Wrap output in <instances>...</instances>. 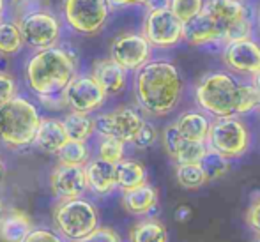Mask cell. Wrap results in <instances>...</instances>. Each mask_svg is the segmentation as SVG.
<instances>
[{"mask_svg": "<svg viewBox=\"0 0 260 242\" xmlns=\"http://www.w3.org/2000/svg\"><path fill=\"white\" fill-rule=\"evenodd\" d=\"M193 97L204 113L211 119L219 117H244L257 112L260 96L250 80L234 76L225 69L207 71L197 80Z\"/></svg>", "mask_w": 260, "mask_h": 242, "instance_id": "cell-3", "label": "cell"}, {"mask_svg": "<svg viewBox=\"0 0 260 242\" xmlns=\"http://www.w3.org/2000/svg\"><path fill=\"white\" fill-rule=\"evenodd\" d=\"M6 175H7V166H6V163H4L2 157H0V186H2L4 181H6Z\"/></svg>", "mask_w": 260, "mask_h": 242, "instance_id": "cell-44", "label": "cell"}, {"mask_svg": "<svg viewBox=\"0 0 260 242\" xmlns=\"http://www.w3.org/2000/svg\"><path fill=\"white\" fill-rule=\"evenodd\" d=\"M170 0H149V4L145 6V9H156V7H168Z\"/></svg>", "mask_w": 260, "mask_h": 242, "instance_id": "cell-42", "label": "cell"}, {"mask_svg": "<svg viewBox=\"0 0 260 242\" xmlns=\"http://www.w3.org/2000/svg\"><path fill=\"white\" fill-rule=\"evenodd\" d=\"M108 57L133 75L154 57V50L140 30H126L112 39Z\"/></svg>", "mask_w": 260, "mask_h": 242, "instance_id": "cell-13", "label": "cell"}, {"mask_svg": "<svg viewBox=\"0 0 260 242\" xmlns=\"http://www.w3.org/2000/svg\"><path fill=\"white\" fill-rule=\"evenodd\" d=\"M14 20L20 27L25 48H28L30 51L60 45L64 23H62L60 16L50 9L48 6L30 9L27 13L20 14L18 18H14Z\"/></svg>", "mask_w": 260, "mask_h": 242, "instance_id": "cell-8", "label": "cell"}, {"mask_svg": "<svg viewBox=\"0 0 260 242\" xmlns=\"http://www.w3.org/2000/svg\"><path fill=\"white\" fill-rule=\"evenodd\" d=\"M204 4H206V0H170L168 7H170L172 13H174L182 23H188L197 14L202 13Z\"/></svg>", "mask_w": 260, "mask_h": 242, "instance_id": "cell-30", "label": "cell"}, {"mask_svg": "<svg viewBox=\"0 0 260 242\" xmlns=\"http://www.w3.org/2000/svg\"><path fill=\"white\" fill-rule=\"evenodd\" d=\"M140 32L154 51H170L184 43V23L170 7L145 9Z\"/></svg>", "mask_w": 260, "mask_h": 242, "instance_id": "cell-10", "label": "cell"}, {"mask_svg": "<svg viewBox=\"0 0 260 242\" xmlns=\"http://www.w3.org/2000/svg\"><path fill=\"white\" fill-rule=\"evenodd\" d=\"M115 179H117V189L122 193L149 182V174H147V168L140 161L131 159V157H124L119 163H115Z\"/></svg>", "mask_w": 260, "mask_h": 242, "instance_id": "cell-22", "label": "cell"}, {"mask_svg": "<svg viewBox=\"0 0 260 242\" xmlns=\"http://www.w3.org/2000/svg\"><path fill=\"white\" fill-rule=\"evenodd\" d=\"M50 191L57 200H69V198L85 196L87 179L83 166H69V164L57 163L50 174Z\"/></svg>", "mask_w": 260, "mask_h": 242, "instance_id": "cell-15", "label": "cell"}, {"mask_svg": "<svg viewBox=\"0 0 260 242\" xmlns=\"http://www.w3.org/2000/svg\"><path fill=\"white\" fill-rule=\"evenodd\" d=\"M98 145H96V157L106 161V163H119L120 159L126 157V144L117 138L110 136H98Z\"/></svg>", "mask_w": 260, "mask_h": 242, "instance_id": "cell-28", "label": "cell"}, {"mask_svg": "<svg viewBox=\"0 0 260 242\" xmlns=\"http://www.w3.org/2000/svg\"><path fill=\"white\" fill-rule=\"evenodd\" d=\"M189 218H191V209H189L188 205H181V207H177V211H175V219H177L179 223L189 221Z\"/></svg>", "mask_w": 260, "mask_h": 242, "instance_id": "cell-40", "label": "cell"}, {"mask_svg": "<svg viewBox=\"0 0 260 242\" xmlns=\"http://www.w3.org/2000/svg\"><path fill=\"white\" fill-rule=\"evenodd\" d=\"M6 9H7V0H0V18L6 16Z\"/></svg>", "mask_w": 260, "mask_h": 242, "instance_id": "cell-45", "label": "cell"}, {"mask_svg": "<svg viewBox=\"0 0 260 242\" xmlns=\"http://www.w3.org/2000/svg\"><path fill=\"white\" fill-rule=\"evenodd\" d=\"M223 69L234 76L250 80L260 71V39L257 36L239 41H230L219 50Z\"/></svg>", "mask_w": 260, "mask_h": 242, "instance_id": "cell-14", "label": "cell"}, {"mask_svg": "<svg viewBox=\"0 0 260 242\" xmlns=\"http://www.w3.org/2000/svg\"><path fill=\"white\" fill-rule=\"evenodd\" d=\"M246 226L260 239V193H253L250 198V205L244 214Z\"/></svg>", "mask_w": 260, "mask_h": 242, "instance_id": "cell-34", "label": "cell"}, {"mask_svg": "<svg viewBox=\"0 0 260 242\" xmlns=\"http://www.w3.org/2000/svg\"><path fill=\"white\" fill-rule=\"evenodd\" d=\"M76 242H122V237H120L119 232L113 230L112 226L98 225L89 235H85L83 239H80Z\"/></svg>", "mask_w": 260, "mask_h": 242, "instance_id": "cell-35", "label": "cell"}, {"mask_svg": "<svg viewBox=\"0 0 260 242\" xmlns=\"http://www.w3.org/2000/svg\"><path fill=\"white\" fill-rule=\"evenodd\" d=\"M175 181L182 189L197 191L207 184L209 179L202 163H181L175 164Z\"/></svg>", "mask_w": 260, "mask_h": 242, "instance_id": "cell-26", "label": "cell"}, {"mask_svg": "<svg viewBox=\"0 0 260 242\" xmlns=\"http://www.w3.org/2000/svg\"><path fill=\"white\" fill-rule=\"evenodd\" d=\"M57 163L69 164V166H85L92 157V150L89 147V142L68 140L55 154Z\"/></svg>", "mask_w": 260, "mask_h": 242, "instance_id": "cell-27", "label": "cell"}, {"mask_svg": "<svg viewBox=\"0 0 260 242\" xmlns=\"http://www.w3.org/2000/svg\"><path fill=\"white\" fill-rule=\"evenodd\" d=\"M68 140L69 138L68 133H66L64 124H62V119H57V117H41V122H39L32 147H36V149L45 154L55 156L58 152V149Z\"/></svg>", "mask_w": 260, "mask_h": 242, "instance_id": "cell-19", "label": "cell"}, {"mask_svg": "<svg viewBox=\"0 0 260 242\" xmlns=\"http://www.w3.org/2000/svg\"><path fill=\"white\" fill-rule=\"evenodd\" d=\"M157 138H159L157 127L151 122V120L145 119V122L142 124L140 131L137 133V136H135V140L131 145L138 150H145V149H151V147L157 142Z\"/></svg>", "mask_w": 260, "mask_h": 242, "instance_id": "cell-33", "label": "cell"}, {"mask_svg": "<svg viewBox=\"0 0 260 242\" xmlns=\"http://www.w3.org/2000/svg\"><path fill=\"white\" fill-rule=\"evenodd\" d=\"M80 71V60L73 50L62 45L32 51L23 64V80L30 94L45 106L62 110V94Z\"/></svg>", "mask_w": 260, "mask_h": 242, "instance_id": "cell-2", "label": "cell"}, {"mask_svg": "<svg viewBox=\"0 0 260 242\" xmlns=\"http://www.w3.org/2000/svg\"><path fill=\"white\" fill-rule=\"evenodd\" d=\"M157 201H159V193L149 182L138 186V188L122 191V198H120V203H122L124 211L127 214L135 216V218L151 216L156 211Z\"/></svg>", "mask_w": 260, "mask_h": 242, "instance_id": "cell-18", "label": "cell"}, {"mask_svg": "<svg viewBox=\"0 0 260 242\" xmlns=\"http://www.w3.org/2000/svg\"><path fill=\"white\" fill-rule=\"evenodd\" d=\"M41 117L38 105L21 94L0 105V145L7 150L32 147Z\"/></svg>", "mask_w": 260, "mask_h": 242, "instance_id": "cell-4", "label": "cell"}, {"mask_svg": "<svg viewBox=\"0 0 260 242\" xmlns=\"http://www.w3.org/2000/svg\"><path fill=\"white\" fill-rule=\"evenodd\" d=\"M161 144H163V149H165V152L168 154V157L174 161L175 156H177V152L181 150L182 144H184V138L179 134L177 127L174 126V122L168 124V126L161 131Z\"/></svg>", "mask_w": 260, "mask_h": 242, "instance_id": "cell-32", "label": "cell"}, {"mask_svg": "<svg viewBox=\"0 0 260 242\" xmlns=\"http://www.w3.org/2000/svg\"><path fill=\"white\" fill-rule=\"evenodd\" d=\"M7 211V207H6V201L2 200V198H0V218H2V214L4 212Z\"/></svg>", "mask_w": 260, "mask_h": 242, "instance_id": "cell-46", "label": "cell"}, {"mask_svg": "<svg viewBox=\"0 0 260 242\" xmlns=\"http://www.w3.org/2000/svg\"><path fill=\"white\" fill-rule=\"evenodd\" d=\"M90 75L96 78V82L100 83L101 89L105 90L108 97L120 96L129 87L131 73H127L124 67H120L110 57L94 60L92 67H90Z\"/></svg>", "mask_w": 260, "mask_h": 242, "instance_id": "cell-16", "label": "cell"}, {"mask_svg": "<svg viewBox=\"0 0 260 242\" xmlns=\"http://www.w3.org/2000/svg\"><path fill=\"white\" fill-rule=\"evenodd\" d=\"M145 122V115L138 108L129 105H120L110 112H101L94 115L98 136H110L131 145Z\"/></svg>", "mask_w": 260, "mask_h": 242, "instance_id": "cell-11", "label": "cell"}, {"mask_svg": "<svg viewBox=\"0 0 260 242\" xmlns=\"http://www.w3.org/2000/svg\"><path fill=\"white\" fill-rule=\"evenodd\" d=\"M23 242H68L66 239H62L55 230L50 228H32V232L25 237Z\"/></svg>", "mask_w": 260, "mask_h": 242, "instance_id": "cell-37", "label": "cell"}, {"mask_svg": "<svg viewBox=\"0 0 260 242\" xmlns=\"http://www.w3.org/2000/svg\"><path fill=\"white\" fill-rule=\"evenodd\" d=\"M250 82H251V85L255 87V90H257V94L260 96V71L257 73V75H253L250 78Z\"/></svg>", "mask_w": 260, "mask_h": 242, "instance_id": "cell-43", "label": "cell"}, {"mask_svg": "<svg viewBox=\"0 0 260 242\" xmlns=\"http://www.w3.org/2000/svg\"><path fill=\"white\" fill-rule=\"evenodd\" d=\"M46 6V0H13V18H18L20 14L27 13L30 9H36V7Z\"/></svg>", "mask_w": 260, "mask_h": 242, "instance_id": "cell-38", "label": "cell"}, {"mask_svg": "<svg viewBox=\"0 0 260 242\" xmlns=\"http://www.w3.org/2000/svg\"><path fill=\"white\" fill-rule=\"evenodd\" d=\"M202 13L221 36L223 45L255 36L251 0H206Z\"/></svg>", "mask_w": 260, "mask_h": 242, "instance_id": "cell-5", "label": "cell"}, {"mask_svg": "<svg viewBox=\"0 0 260 242\" xmlns=\"http://www.w3.org/2000/svg\"><path fill=\"white\" fill-rule=\"evenodd\" d=\"M230 163H232V161L225 159V157L218 156V154L209 150L206 154V157L202 159V166H204V170H206L209 182L225 177V175L230 171Z\"/></svg>", "mask_w": 260, "mask_h": 242, "instance_id": "cell-31", "label": "cell"}, {"mask_svg": "<svg viewBox=\"0 0 260 242\" xmlns=\"http://www.w3.org/2000/svg\"><path fill=\"white\" fill-rule=\"evenodd\" d=\"M257 242H260V239H258V240H257Z\"/></svg>", "mask_w": 260, "mask_h": 242, "instance_id": "cell-48", "label": "cell"}, {"mask_svg": "<svg viewBox=\"0 0 260 242\" xmlns=\"http://www.w3.org/2000/svg\"><path fill=\"white\" fill-rule=\"evenodd\" d=\"M127 242H168V230L157 218L145 216L129 228Z\"/></svg>", "mask_w": 260, "mask_h": 242, "instance_id": "cell-23", "label": "cell"}, {"mask_svg": "<svg viewBox=\"0 0 260 242\" xmlns=\"http://www.w3.org/2000/svg\"><path fill=\"white\" fill-rule=\"evenodd\" d=\"M25 48L20 27L14 18H0V55L13 57Z\"/></svg>", "mask_w": 260, "mask_h": 242, "instance_id": "cell-25", "label": "cell"}, {"mask_svg": "<svg viewBox=\"0 0 260 242\" xmlns=\"http://www.w3.org/2000/svg\"><path fill=\"white\" fill-rule=\"evenodd\" d=\"M181 69L165 57H152L131 76V89L137 108L144 115L161 119L179 108L184 96Z\"/></svg>", "mask_w": 260, "mask_h": 242, "instance_id": "cell-1", "label": "cell"}, {"mask_svg": "<svg viewBox=\"0 0 260 242\" xmlns=\"http://www.w3.org/2000/svg\"><path fill=\"white\" fill-rule=\"evenodd\" d=\"M108 0H62L60 20L73 34L100 36L112 16Z\"/></svg>", "mask_w": 260, "mask_h": 242, "instance_id": "cell-9", "label": "cell"}, {"mask_svg": "<svg viewBox=\"0 0 260 242\" xmlns=\"http://www.w3.org/2000/svg\"><path fill=\"white\" fill-rule=\"evenodd\" d=\"M108 96L101 85L96 82L90 71H78L75 78L69 82L62 94V102L64 108L69 112H80V113H98L106 105Z\"/></svg>", "mask_w": 260, "mask_h": 242, "instance_id": "cell-12", "label": "cell"}, {"mask_svg": "<svg viewBox=\"0 0 260 242\" xmlns=\"http://www.w3.org/2000/svg\"><path fill=\"white\" fill-rule=\"evenodd\" d=\"M112 9H131V7H145L149 0H108Z\"/></svg>", "mask_w": 260, "mask_h": 242, "instance_id": "cell-39", "label": "cell"}, {"mask_svg": "<svg viewBox=\"0 0 260 242\" xmlns=\"http://www.w3.org/2000/svg\"><path fill=\"white\" fill-rule=\"evenodd\" d=\"M52 218L55 232L68 242L83 239L100 225V211L85 196L57 200Z\"/></svg>", "mask_w": 260, "mask_h": 242, "instance_id": "cell-6", "label": "cell"}, {"mask_svg": "<svg viewBox=\"0 0 260 242\" xmlns=\"http://www.w3.org/2000/svg\"><path fill=\"white\" fill-rule=\"evenodd\" d=\"M18 94H20V87H18L16 78L11 73L0 71V105L7 102Z\"/></svg>", "mask_w": 260, "mask_h": 242, "instance_id": "cell-36", "label": "cell"}, {"mask_svg": "<svg viewBox=\"0 0 260 242\" xmlns=\"http://www.w3.org/2000/svg\"><path fill=\"white\" fill-rule=\"evenodd\" d=\"M206 145L211 152L229 161L241 159L251 149V131L239 115L212 119Z\"/></svg>", "mask_w": 260, "mask_h": 242, "instance_id": "cell-7", "label": "cell"}, {"mask_svg": "<svg viewBox=\"0 0 260 242\" xmlns=\"http://www.w3.org/2000/svg\"><path fill=\"white\" fill-rule=\"evenodd\" d=\"M32 228L34 221L30 216L21 209L11 207L0 218V242H23Z\"/></svg>", "mask_w": 260, "mask_h": 242, "instance_id": "cell-20", "label": "cell"}, {"mask_svg": "<svg viewBox=\"0 0 260 242\" xmlns=\"http://www.w3.org/2000/svg\"><path fill=\"white\" fill-rule=\"evenodd\" d=\"M211 117L204 113L202 110L193 108L179 113V117L174 120V126L177 127L179 134L184 140L191 142H206L209 127H211Z\"/></svg>", "mask_w": 260, "mask_h": 242, "instance_id": "cell-21", "label": "cell"}, {"mask_svg": "<svg viewBox=\"0 0 260 242\" xmlns=\"http://www.w3.org/2000/svg\"><path fill=\"white\" fill-rule=\"evenodd\" d=\"M83 168H85L87 191L89 193L103 198L117 191L115 164L106 163L100 157H90V161Z\"/></svg>", "mask_w": 260, "mask_h": 242, "instance_id": "cell-17", "label": "cell"}, {"mask_svg": "<svg viewBox=\"0 0 260 242\" xmlns=\"http://www.w3.org/2000/svg\"><path fill=\"white\" fill-rule=\"evenodd\" d=\"M209 152L206 142H191V140H184L181 150L175 156L174 163L181 164V163H202V159L206 157V154Z\"/></svg>", "mask_w": 260, "mask_h": 242, "instance_id": "cell-29", "label": "cell"}, {"mask_svg": "<svg viewBox=\"0 0 260 242\" xmlns=\"http://www.w3.org/2000/svg\"><path fill=\"white\" fill-rule=\"evenodd\" d=\"M69 140L78 142H90V138L96 134V124L94 115L80 112H68L62 119Z\"/></svg>", "mask_w": 260, "mask_h": 242, "instance_id": "cell-24", "label": "cell"}, {"mask_svg": "<svg viewBox=\"0 0 260 242\" xmlns=\"http://www.w3.org/2000/svg\"><path fill=\"white\" fill-rule=\"evenodd\" d=\"M253 20H255V36L260 39V0L253 4Z\"/></svg>", "mask_w": 260, "mask_h": 242, "instance_id": "cell-41", "label": "cell"}, {"mask_svg": "<svg viewBox=\"0 0 260 242\" xmlns=\"http://www.w3.org/2000/svg\"><path fill=\"white\" fill-rule=\"evenodd\" d=\"M257 112H258V113H260V105H258V108H257Z\"/></svg>", "mask_w": 260, "mask_h": 242, "instance_id": "cell-47", "label": "cell"}]
</instances>
